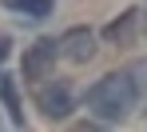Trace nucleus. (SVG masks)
Returning a JSON list of instances; mask_svg holds the SVG:
<instances>
[{
    "label": "nucleus",
    "instance_id": "0eeeda50",
    "mask_svg": "<svg viewBox=\"0 0 147 132\" xmlns=\"http://www.w3.org/2000/svg\"><path fill=\"white\" fill-rule=\"evenodd\" d=\"M131 28H135V12H127L123 20L107 24V28H103V36H107V40H131Z\"/></svg>",
    "mask_w": 147,
    "mask_h": 132
},
{
    "label": "nucleus",
    "instance_id": "7ed1b4c3",
    "mask_svg": "<svg viewBox=\"0 0 147 132\" xmlns=\"http://www.w3.org/2000/svg\"><path fill=\"white\" fill-rule=\"evenodd\" d=\"M56 56H60V40H36L24 52V76L28 80H44L52 72V64H56Z\"/></svg>",
    "mask_w": 147,
    "mask_h": 132
},
{
    "label": "nucleus",
    "instance_id": "20e7f679",
    "mask_svg": "<svg viewBox=\"0 0 147 132\" xmlns=\"http://www.w3.org/2000/svg\"><path fill=\"white\" fill-rule=\"evenodd\" d=\"M36 108L48 116V120H64L72 112V92L64 84H40L36 88Z\"/></svg>",
    "mask_w": 147,
    "mask_h": 132
},
{
    "label": "nucleus",
    "instance_id": "39448f33",
    "mask_svg": "<svg viewBox=\"0 0 147 132\" xmlns=\"http://www.w3.org/2000/svg\"><path fill=\"white\" fill-rule=\"evenodd\" d=\"M0 8L4 12H16L24 20H44L52 12V0H0Z\"/></svg>",
    "mask_w": 147,
    "mask_h": 132
},
{
    "label": "nucleus",
    "instance_id": "f03ea898",
    "mask_svg": "<svg viewBox=\"0 0 147 132\" xmlns=\"http://www.w3.org/2000/svg\"><path fill=\"white\" fill-rule=\"evenodd\" d=\"M60 56L72 60V64H88L96 56V32L92 28H68L60 36Z\"/></svg>",
    "mask_w": 147,
    "mask_h": 132
},
{
    "label": "nucleus",
    "instance_id": "f257e3e1",
    "mask_svg": "<svg viewBox=\"0 0 147 132\" xmlns=\"http://www.w3.org/2000/svg\"><path fill=\"white\" fill-rule=\"evenodd\" d=\"M139 104V84L131 72H107L88 88V112L103 124H119Z\"/></svg>",
    "mask_w": 147,
    "mask_h": 132
},
{
    "label": "nucleus",
    "instance_id": "423d86ee",
    "mask_svg": "<svg viewBox=\"0 0 147 132\" xmlns=\"http://www.w3.org/2000/svg\"><path fill=\"white\" fill-rule=\"evenodd\" d=\"M0 100H4V108H8L12 124H24V112H20V96H16V80H12V76H0Z\"/></svg>",
    "mask_w": 147,
    "mask_h": 132
},
{
    "label": "nucleus",
    "instance_id": "6e6552de",
    "mask_svg": "<svg viewBox=\"0 0 147 132\" xmlns=\"http://www.w3.org/2000/svg\"><path fill=\"white\" fill-rule=\"evenodd\" d=\"M4 56H8V40H0V60H4Z\"/></svg>",
    "mask_w": 147,
    "mask_h": 132
}]
</instances>
